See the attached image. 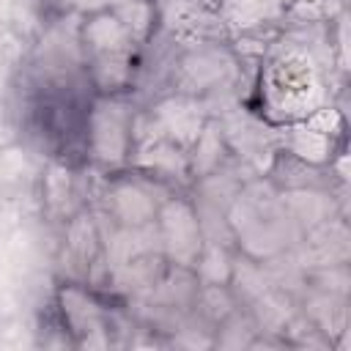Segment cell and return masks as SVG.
Listing matches in <instances>:
<instances>
[{
  "mask_svg": "<svg viewBox=\"0 0 351 351\" xmlns=\"http://www.w3.org/2000/svg\"><path fill=\"white\" fill-rule=\"evenodd\" d=\"M159 203H162V197H156L154 189H148L140 178H132V176H115L104 192L107 214L112 217L115 225H121L126 230L151 225Z\"/></svg>",
  "mask_w": 351,
  "mask_h": 351,
  "instance_id": "obj_5",
  "label": "cell"
},
{
  "mask_svg": "<svg viewBox=\"0 0 351 351\" xmlns=\"http://www.w3.org/2000/svg\"><path fill=\"white\" fill-rule=\"evenodd\" d=\"M230 60L222 55V49H192L178 60V77L186 88L184 96H197L200 90H214L219 82L230 77Z\"/></svg>",
  "mask_w": 351,
  "mask_h": 351,
  "instance_id": "obj_8",
  "label": "cell"
},
{
  "mask_svg": "<svg viewBox=\"0 0 351 351\" xmlns=\"http://www.w3.org/2000/svg\"><path fill=\"white\" fill-rule=\"evenodd\" d=\"M285 88H288V93H282V99L274 104V110L282 112L291 121L304 118L310 112L307 110L310 107V96L318 90V82H315L313 69L304 60H299V58H285V55L277 58L269 66V71H266V80H263L261 93H263V99H271L274 93H280Z\"/></svg>",
  "mask_w": 351,
  "mask_h": 351,
  "instance_id": "obj_4",
  "label": "cell"
},
{
  "mask_svg": "<svg viewBox=\"0 0 351 351\" xmlns=\"http://www.w3.org/2000/svg\"><path fill=\"white\" fill-rule=\"evenodd\" d=\"M77 189H74V167L69 159H55L47 165V176L41 178V200H44V208L47 214L52 217H71L77 208L71 206Z\"/></svg>",
  "mask_w": 351,
  "mask_h": 351,
  "instance_id": "obj_9",
  "label": "cell"
},
{
  "mask_svg": "<svg viewBox=\"0 0 351 351\" xmlns=\"http://www.w3.org/2000/svg\"><path fill=\"white\" fill-rule=\"evenodd\" d=\"M162 244V255L176 269H197V261L206 250L200 217L189 197H162L154 222Z\"/></svg>",
  "mask_w": 351,
  "mask_h": 351,
  "instance_id": "obj_3",
  "label": "cell"
},
{
  "mask_svg": "<svg viewBox=\"0 0 351 351\" xmlns=\"http://www.w3.org/2000/svg\"><path fill=\"white\" fill-rule=\"evenodd\" d=\"M77 52L85 85L96 96L126 93L137 63L134 22L112 3L85 11L77 25Z\"/></svg>",
  "mask_w": 351,
  "mask_h": 351,
  "instance_id": "obj_1",
  "label": "cell"
},
{
  "mask_svg": "<svg viewBox=\"0 0 351 351\" xmlns=\"http://www.w3.org/2000/svg\"><path fill=\"white\" fill-rule=\"evenodd\" d=\"M288 217L285 214H277L274 206L261 197H241L233 203V211H230V228L236 233L239 241H247V244H266V255H271L277 247L271 241H280L282 239V222Z\"/></svg>",
  "mask_w": 351,
  "mask_h": 351,
  "instance_id": "obj_7",
  "label": "cell"
},
{
  "mask_svg": "<svg viewBox=\"0 0 351 351\" xmlns=\"http://www.w3.org/2000/svg\"><path fill=\"white\" fill-rule=\"evenodd\" d=\"M134 151V110L126 93L90 96L82 154L101 167H121Z\"/></svg>",
  "mask_w": 351,
  "mask_h": 351,
  "instance_id": "obj_2",
  "label": "cell"
},
{
  "mask_svg": "<svg viewBox=\"0 0 351 351\" xmlns=\"http://www.w3.org/2000/svg\"><path fill=\"white\" fill-rule=\"evenodd\" d=\"M63 255L77 280H90L93 269L104 261V239L96 217L88 208H77L63 219Z\"/></svg>",
  "mask_w": 351,
  "mask_h": 351,
  "instance_id": "obj_6",
  "label": "cell"
}]
</instances>
